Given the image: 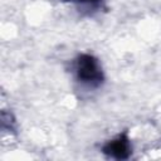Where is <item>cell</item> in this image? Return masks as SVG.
<instances>
[{"label": "cell", "mask_w": 161, "mask_h": 161, "mask_svg": "<svg viewBox=\"0 0 161 161\" xmlns=\"http://www.w3.org/2000/svg\"><path fill=\"white\" fill-rule=\"evenodd\" d=\"M75 74L78 80L89 87H98L103 82L101 64L92 54H80L75 60Z\"/></svg>", "instance_id": "obj_1"}, {"label": "cell", "mask_w": 161, "mask_h": 161, "mask_svg": "<svg viewBox=\"0 0 161 161\" xmlns=\"http://www.w3.org/2000/svg\"><path fill=\"white\" fill-rule=\"evenodd\" d=\"M79 1H82V3H92V4H94V3H98V1H101V0H79Z\"/></svg>", "instance_id": "obj_3"}, {"label": "cell", "mask_w": 161, "mask_h": 161, "mask_svg": "<svg viewBox=\"0 0 161 161\" xmlns=\"http://www.w3.org/2000/svg\"><path fill=\"white\" fill-rule=\"evenodd\" d=\"M102 152L108 157H112L116 160L128 158L130 155L132 153V146H131V141L127 132H122L113 140L108 141L102 147Z\"/></svg>", "instance_id": "obj_2"}]
</instances>
